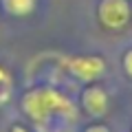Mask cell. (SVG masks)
Returning <instances> with one entry per match:
<instances>
[{
    "label": "cell",
    "mask_w": 132,
    "mask_h": 132,
    "mask_svg": "<svg viewBox=\"0 0 132 132\" xmlns=\"http://www.w3.org/2000/svg\"><path fill=\"white\" fill-rule=\"evenodd\" d=\"M84 106L88 108L90 114H104L106 106H108V97L101 88H90L84 95Z\"/></svg>",
    "instance_id": "4"
},
{
    "label": "cell",
    "mask_w": 132,
    "mask_h": 132,
    "mask_svg": "<svg viewBox=\"0 0 132 132\" xmlns=\"http://www.w3.org/2000/svg\"><path fill=\"white\" fill-rule=\"evenodd\" d=\"M99 18L106 27L121 29L130 18V7L126 0H104L99 7Z\"/></svg>",
    "instance_id": "2"
},
{
    "label": "cell",
    "mask_w": 132,
    "mask_h": 132,
    "mask_svg": "<svg viewBox=\"0 0 132 132\" xmlns=\"http://www.w3.org/2000/svg\"><path fill=\"white\" fill-rule=\"evenodd\" d=\"M7 79V75H5V71H2V68H0V84H2V81Z\"/></svg>",
    "instance_id": "8"
},
{
    "label": "cell",
    "mask_w": 132,
    "mask_h": 132,
    "mask_svg": "<svg viewBox=\"0 0 132 132\" xmlns=\"http://www.w3.org/2000/svg\"><path fill=\"white\" fill-rule=\"evenodd\" d=\"M123 66H126V71L132 75V51L126 53V60H123Z\"/></svg>",
    "instance_id": "6"
},
{
    "label": "cell",
    "mask_w": 132,
    "mask_h": 132,
    "mask_svg": "<svg viewBox=\"0 0 132 132\" xmlns=\"http://www.w3.org/2000/svg\"><path fill=\"white\" fill-rule=\"evenodd\" d=\"M13 132H27V130H22V128H13Z\"/></svg>",
    "instance_id": "9"
},
{
    "label": "cell",
    "mask_w": 132,
    "mask_h": 132,
    "mask_svg": "<svg viewBox=\"0 0 132 132\" xmlns=\"http://www.w3.org/2000/svg\"><path fill=\"white\" fill-rule=\"evenodd\" d=\"M88 132H108V130H106V128H101V126H95V128H90Z\"/></svg>",
    "instance_id": "7"
},
{
    "label": "cell",
    "mask_w": 132,
    "mask_h": 132,
    "mask_svg": "<svg viewBox=\"0 0 132 132\" xmlns=\"http://www.w3.org/2000/svg\"><path fill=\"white\" fill-rule=\"evenodd\" d=\"M68 66H71V71L77 77H81V79H93V77L104 73V62L99 60V57H77Z\"/></svg>",
    "instance_id": "3"
},
{
    "label": "cell",
    "mask_w": 132,
    "mask_h": 132,
    "mask_svg": "<svg viewBox=\"0 0 132 132\" xmlns=\"http://www.w3.org/2000/svg\"><path fill=\"white\" fill-rule=\"evenodd\" d=\"M35 5V0H7V9L15 15H22V13H29Z\"/></svg>",
    "instance_id": "5"
},
{
    "label": "cell",
    "mask_w": 132,
    "mask_h": 132,
    "mask_svg": "<svg viewBox=\"0 0 132 132\" xmlns=\"http://www.w3.org/2000/svg\"><path fill=\"white\" fill-rule=\"evenodd\" d=\"M24 108L35 121H46L53 112H71V101L55 90H33L24 97Z\"/></svg>",
    "instance_id": "1"
}]
</instances>
